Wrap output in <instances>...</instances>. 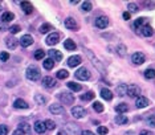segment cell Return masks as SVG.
<instances>
[{"label":"cell","mask_w":155,"mask_h":135,"mask_svg":"<svg viewBox=\"0 0 155 135\" xmlns=\"http://www.w3.org/2000/svg\"><path fill=\"white\" fill-rule=\"evenodd\" d=\"M84 52H85L86 57H87V58L90 60V61H92V64H93V65L97 68V69L100 70V72L105 73V69H103V66H102V62H101L100 60L97 58V57H96V55H94V53L92 52V50H90V49H86V48H84Z\"/></svg>","instance_id":"6da1fadb"},{"label":"cell","mask_w":155,"mask_h":135,"mask_svg":"<svg viewBox=\"0 0 155 135\" xmlns=\"http://www.w3.org/2000/svg\"><path fill=\"white\" fill-rule=\"evenodd\" d=\"M25 74H27V78L31 80V81H37L40 78V76H41L39 68H36V66H29L28 69H27Z\"/></svg>","instance_id":"7a4b0ae2"},{"label":"cell","mask_w":155,"mask_h":135,"mask_svg":"<svg viewBox=\"0 0 155 135\" xmlns=\"http://www.w3.org/2000/svg\"><path fill=\"white\" fill-rule=\"evenodd\" d=\"M76 78H78L81 81H87L90 78V72L86 69V68H81V69H78L76 72Z\"/></svg>","instance_id":"3957f363"},{"label":"cell","mask_w":155,"mask_h":135,"mask_svg":"<svg viewBox=\"0 0 155 135\" xmlns=\"http://www.w3.org/2000/svg\"><path fill=\"white\" fill-rule=\"evenodd\" d=\"M60 37H61V33H59V32H52V33H49V36L46 37V44L48 45H56L57 42L60 41Z\"/></svg>","instance_id":"277c9868"},{"label":"cell","mask_w":155,"mask_h":135,"mask_svg":"<svg viewBox=\"0 0 155 135\" xmlns=\"http://www.w3.org/2000/svg\"><path fill=\"white\" fill-rule=\"evenodd\" d=\"M72 115L76 118V119H80V118H84L86 115V110L81 106H74L72 109Z\"/></svg>","instance_id":"5b68a950"},{"label":"cell","mask_w":155,"mask_h":135,"mask_svg":"<svg viewBox=\"0 0 155 135\" xmlns=\"http://www.w3.org/2000/svg\"><path fill=\"white\" fill-rule=\"evenodd\" d=\"M144 60H146V57L142 52H135L133 56H131V61H133L135 65H142L144 62Z\"/></svg>","instance_id":"8992f818"},{"label":"cell","mask_w":155,"mask_h":135,"mask_svg":"<svg viewBox=\"0 0 155 135\" xmlns=\"http://www.w3.org/2000/svg\"><path fill=\"white\" fill-rule=\"evenodd\" d=\"M127 96H130L131 98H134V97H139V94H141V87L139 86H137V85H130V86H127Z\"/></svg>","instance_id":"52a82bcc"},{"label":"cell","mask_w":155,"mask_h":135,"mask_svg":"<svg viewBox=\"0 0 155 135\" xmlns=\"http://www.w3.org/2000/svg\"><path fill=\"white\" fill-rule=\"evenodd\" d=\"M49 111L55 115H61V114H65V109H64L62 105H50L49 106Z\"/></svg>","instance_id":"ba28073f"},{"label":"cell","mask_w":155,"mask_h":135,"mask_svg":"<svg viewBox=\"0 0 155 135\" xmlns=\"http://www.w3.org/2000/svg\"><path fill=\"white\" fill-rule=\"evenodd\" d=\"M96 25L97 28L100 29H105L107 25H109V19L106 17V16H100V17H97L96 20Z\"/></svg>","instance_id":"9c48e42d"},{"label":"cell","mask_w":155,"mask_h":135,"mask_svg":"<svg viewBox=\"0 0 155 135\" xmlns=\"http://www.w3.org/2000/svg\"><path fill=\"white\" fill-rule=\"evenodd\" d=\"M150 105V101L146 98V97H142L139 96L135 101V106L138 107V109H144V107H147Z\"/></svg>","instance_id":"30bf717a"},{"label":"cell","mask_w":155,"mask_h":135,"mask_svg":"<svg viewBox=\"0 0 155 135\" xmlns=\"http://www.w3.org/2000/svg\"><path fill=\"white\" fill-rule=\"evenodd\" d=\"M43 86L46 87V89H52V87L56 86V80L53 78V77H49V76L44 77L43 78Z\"/></svg>","instance_id":"8fae6325"},{"label":"cell","mask_w":155,"mask_h":135,"mask_svg":"<svg viewBox=\"0 0 155 135\" xmlns=\"http://www.w3.org/2000/svg\"><path fill=\"white\" fill-rule=\"evenodd\" d=\"M64 24H65V27L68 29H70V31H77V29H78V24H77V21L73 17H66Z\"/></svg>","instance_id":"7c38bea8"},{"label":"cell","mask_w":155,"mask_h":135,"mask_svg":"<svg viewBox=\"0 0 155 135\" xmlns=\"http://www.w3.org/2000/svg\"><path fill=\"white\" fill-rule=\"evenodd\" d=\"M33 44V37L31 35H24L20 39V45L23 46V48H27V46H31Z\"/></svg>","instance_id":"4fadbf2b"},{"label":"cell","mask_w":155,"mask_h":135,"mask_svg":"<svg viewBox=\"0 0 155 135\" xmlns=\"http://www.w3.org/2000/svg\"><path fill=\"white\" fill-rule=\"evenodd\" d=\"M59 98L66 105H72L73 102H74V97H73L72 94H69V93H61L59 96Z\"/></svg>","instance_id":"5bb4252c"},{"label":"cell","mask_w":155,"mask_h":135,"mask_svg":"<svg viewBox=\"0 0 155 135\" xmlns=\"http://www.w3.org/2000/svg\"><path fill=\"white\" fill-rule=\"evenodd\" d=\"M139 33L142 36H144V37H151L154 35V31H153V28H151L150 25H143L142 28H139Z\"/></svg>","instance_id":"9a60e30c"},{"label":"cell","mask_w":155,"mask_h":135,"mask_svg":"<svg viewBox=\"0 0 155 135\" xmlns=\"http://www.w3.org/2000/svg\"><path fill=\"white\" fill-rule=\"evenodd\" d=\"M81 64V57L80 56H72L68 58V65L70 68H76L77 65H80Z\"/></svg>","instance_id":"2e32d148"},{"label":"cell","mask_w":155,"mask_h":135,"mask_svg":"<svg viewBox=\"0 0 155 135\" xmlns=\"http://www.w3.org/2000/svg\"><path fill=\"white\" fill-rule=\"evenodd\" d=\"M49 56H50V58H52L53 61H61L62 60V55L56 49H50L49 50Z\"/></svg>","instance_id":"e0dca14e"},{"label":"cell","mask_w":155,"mask_h":135,"mask_svg":"<svg viewBox=\"0 0 155 135\" xmlns=\"http://www.w3.org/2000/svg\"><path fill=\"white\" fill-rule=\"evenodd\" d=\"M5 44H7V46H8L9 49H15L16 46H17V40H16L15 37L9 36V37H7L5 39Z\"/></svg>","instance_id":"ac0fdd59"},{"label":"cell","mask_w":155,"mask_h":135,"mask_svg":"<svg viewBox=\"0 0 155 135\" xmlns=\"http://www.w3.org/2000/svg\"><path fill=\"white\" fill-rule=\"evenodd\" d=\"M20 5H21L23 11H24L27 15H29V13L33 12V5L29 2H23V3H20Z\"/></svg>","instance_id":"d6986e66"},{"label":"cell","mask_w":155,"mask_h":135,"mask_svg":"<svg viewBox=\"0 0 155 135\" xmlns=\"http://www.w3.org/2000/svg\"><path fill=\"white\" fill-rule=\"evenodd\" d=\"M13 106H15L16 109H28L29 105L27 103L24 99H20V98H19V99H16L15 102H13Z\"/></svg>","instance_id":"ffe728a7"},{"label":"cell","mask_w":155,"mask_h":135,"mask_svg":"<svg viewBox=\"0 0 155 135\" xmlns=\"http://www.w3.org/2000/svg\"><path fill=\"white\" fill-rule=\"evenodd\" d=\"M13 19H15V15H13L12 12H4L2 15V21L4 23V24H7V23H9V21H12Z\"/></svg>","instance_id":"44dd1931"},{"label":"cell","mask_w":155,"mask_h":135,"mask_svg":"<svg viewBox=\"0 0 155 135\" xmlns=\"http://www.w3.org/2000/svg\"><path fill=\"white\" fill-rule=\"evenodd\" d=\"M45 130H46V127H45V124H44V122L37 121V122L35 123V131L37 134H44L45 133Z\"/></svg>","instance_id":"7402d4cb"},{"label":"cell","mask_w":155,"mask_h":135,"mask_svg":"<svg viewBox=\"0 0 155 135\" xmlns=\"http://www.w3.org/2000/svg\"><path fill=\"white\" fill-rule=\"evenodd\" d=\"M101 97L106 101H110L113 98V93L109 89H101Z\"/></svg>","instance_id":"603a6c76"},{"label":"cell","mask_w":155,"mask_h":135,"mask_svg":"<svg viewBox=\"0 0 155 135\" xmlns=\"http://www.w3.org/2000/svg\"><path fill=\"white\" fill-rule=\"evenodd\" d=\"M129 110V106H127V103H118L115 106V111L118 114H123L126 113V111Z\"/></svg>","instance_id":"cb8c5ba5"},{"label":"cell","mask_w":155,"mask_h":135,"mask_svg":"<svg viewBox=\"0 0 155 135\" xmlns=\"http://www.w3.org/2000/svg\"><path fill=\"white\" fill-rule=\"evenodd\" d=\"M64 46H65V49H68V50H76V48H77L76 42L70 39H68L65 42H64Z\"/></svg>","instance_id":"d4e9b609"},{"label":"cell","mask_w":155,"mask_h":135,"mask_svg":"<svg viewBox=\"0 0 155 135\" xmlns=\"http://www.w3.org/2000/svg\"><path fill=\"white\" fill-rule=\"evenodd\" d=\"M114 121H115V123H117V124H126L127 122H129L127 117H126V115H123V114H119V115H117Z\"/></svg>","instance_id":"484cf974"},{"label":"cell","mask_w":155,"mask_h":135,"mask_svg":"<svg viewBox=\"0 0 155 135\" xmlns=\"http://www.w3.org/2000/svg\"><path fill=\"white\" fill-rule=\"evenodd\" d=\"M56 77L59 80H65V78H68V77H69V73H68V70L61 69V70H59V72L56 73Z\"/></svg>","instance_id":"4316f807"},{"label":"cell","mask_w":155,"mask_h":135,"mask_svg":"<svg viewBox=\"0 0 155 135\" xmlns=\"http://www.w3.org/2000/svg\"><path fill=\"white\" fill-rule=\"evenodd\" d=\"M66 86H68L69 89L72 90V92H80V90H81V85H80V83L72 82V81H70V82H68V83H66Z\"/></svg>","instance_id":"83f0119b"},{"label":"cell","mask_w":155,"mask_h":135,"mask_svg":"<svg viewBox=\"0 0 155 135\" xmlns=\"http://www.w3.org/2000/svg\"><path fill=\"white\" fill-rule=\"evenodd\" d=\"M43 65L46 70H50V69H53V66H55V61H53L52 58H46V60H44Z\"/></svg>","instance_id":"f1b7e54d"},{"label":"cell","mask_w":155,"mask_h":135,"mask_svg":"<svg viewBox=\"0 0 155 135\" xmlns=\"http://www.w3.org/2000/svg\"><path fill=\"white\" fill-rule=\"evenodd\" d=\"M127 93V85H125V83H121V85H118L117 87V94L118 96H123V94Z\"/></svg>","instance_id":"f546056e"},{"label":"cell","mask_w":155,"mask_h":135,"mask_svg":"<svg viewBox=\"0 0 155 135\" xmlns=\"http://www.w3.org/2000/svg\"><path fill=\"white\" fill-rule=\"evenodd\" d=\"M52 29H53V27L50 25L49 23H45V24H43L41 27H40V29H39V31L41 32V33H48L49 31H52Z\"/></svg>","instance_id":"4dcf8cb0"},{"label":"cell","mask_w":155,"mask_h":135,"mask_svg":"<svg viewBox=\"0 0 155 135\" xmlns=\"http://www.w3.org/2000/svg\"><path fill=\"white\" fill-rule=\"evenodd\" d=\"M94 96H96V94H94L93 92H86L85 94H82V96H81V99H82V101H92L94 98Z\"/></svg>","instance_id":"1f68e13d"},{"label":"cell","mask_w":155,"mask_h":135,"mask_svg":"<svg viewBox=\"0 0 155 135\" xmlns=\"http://www.w3.org/2000/svg\"><path fill=\"white\" fill-rule=\"evenodd\" d=\"M35 101L39 105H45L46 103V98L43 96V94H36V96H35Z\"/></svg>","instance_id":"d6a6232c"},{"label":"cell","mask_w":155,"mask_h":135,"mask_svg":"<svg viewBox=\"0 0 155 135\" xmlns=\"http://www.w3.org/2000/svg\"><path fill=\"white\" fill-rule=\"evenodd\" d=\"M144 77H146L147 80L155 78V69H147V70H144Z\"/></svg>","instance_id":"836d02e7"},{"label":"cell","mask_w":155,"mask_h":135,"mask_svg":"<svg viewBox=\"0 0 155 135\" xmlns=\"http://www.w3.org/2000/svg\"><path fill=\"white\" fill-rule=\"evenodd\" d=\"M143 25H144V19L143 17H139L134 21V29H139V28H142Z\"/></svg>","instance_id":"e575fe53"},{"label":"cell","mask_w":155,"mask_h":135,"mask_svg":"<svg viewBox=\"0 0 155 135\" xmlns=\"http://www.w3.org/2000/svg\"><path fill=\"white\" fill-rule=\"evenodd\" d=\"M44 124H45L46 130H55L56 129V123L53 122L52 119H46L45 122H44Z\"/></svg>","instance_id":"d590c367"},{"label":"cell","mask_w":155,"mask_h":135,"mask_svg":"<svg viewBox=\"0 0 155 135\" xmlns=\"http://www.w3.org/2000/svg\"><path fill=\"white\" fill-rule=\"evenodd\" d=\"M81 9H82L84 12L92 11V3H90V2H84L82 4H81Z\"/></svg>","instance_id":"8d00e7d4"},{"label":"cell","mask_w":155,"mask_h":135,"mask_svg":"<svg viewBox=\"0 0 155 135\" xmlns=\"http://www.w3.org/2000/svg\"><path fill=\"white\" fill-rule=\"evenodd\" d=\"M126 50H127L126 46L121 44V45H118V48H117V53H118V55H119L121 57H125V56H126Z\"/></svg>","instance_id":"74e56055"},{"label":"cell","mask_w":155,"mask_h":135,"mask_svg":"<svg viewBox=\"0 0 155 135\" xmlns=\"http://www.w3.org/2000/svg\"><path fill=\"white\" fill-rule=\"evenodd\" d=\"M19 130H21L24 134H27V133H29V131H31V127H29L28 123H20L19 124Z\"/></svg>","instance_id":"f35d334b"},{"label":"cell","mask_w":155,"mask_h":135,"mask_svg":"<svg viewBox=\"0 0 155 135\" xmlns=\"http://www.w3.org/2000/svg\"><path fill=\"white\" fill-rule=\"evenodd\" d=\"M44 57H45V52H44L43 49H37L35 52V58L36 60H43Z\"/></svg>","instance_id":"ab89813d"},{"label":"cell","mask_w":155,"mask_h":135,"mask_svg":"<svg viewBox=\"0 0 155 135\" xmlns=\"http://www.w3.org/2000/svg\"><path fill=\"white\" fill-rule=\"evenodd\" d=\"M93 109L97 111V113H102L103 111V105L101 102H94L93 103Z\"/></svg>","instance_id":"60d3db41"},{"label":"cell","mask_w":155,"mask_h":135,"mask_svg":"<svg viewBox=\"0 0 155 135\" xmlns=\"http://www.w3.org/2000/svg\"><path fill=\"white\" fill-rule=\"evenodd\" d=\"M146 123L149 124V126H151V127H155V115H151V117L147 118Z\"/></svg>","instance_id":"b9f144b4"},{"label":"cell","mask_w":155,"mask_h":135,"mask_svg":"<svg viewBox=\"0 0 155 135\" xmlns=\"http://www.w3.org/2000/svg\"><path fill=\"white\" fill-rule=\"evenodd\" d=\"M127 8H129L130 12H137L138 11V5L135 4V3H129V4H127Z\"/></svg>","instance_id":"7bdbcfd3"},{"label":"cell","mask_w":155,"mask_h":135,"mask_svg":"<svg viewBox=\"0 0 155 135\" xmlns=\"http://www.w3.org/2000/svg\"><path fill=\"white\" fill-rule=\"evenodd\" d=\"M20 29H21V28H20L19 25H12V27H9L8 31L11 32L12 35H15V33H19V32H20Z\"/></svg>","instance_id":"ee69618b"},{"label":"cell","mask_w":155,"mask_h":135,"mask_svg":"<svg viewBox=\"0 0 155 135\" xmlns=\"http://www.w3.org/2000/svg\"><path fill=\"white\" fill-rule=\"evenodd\" d=\"M97 131H98V134H100V135H106L107 133H109V130H107L105 126H100Z\"/></svg>","instance_id":"f6af8a7d"},{"label":"cell","mask_w":155,"mask_h":135,"mask_svg":"<svg viewBox=\"0 0 155 135\" xmlns=\"http://www.w3.org/2000/svg\"><path fill=\"white\" fill-rule=\"evenodd\" d=\"M8 134V127L5 124H0V135H7Z\"/></svg>","instance_id":"bcb514c9"},{"label":"cell","mask_w":155,"mask_h":135,"mask_svg":"<svg viewBox=\"0 0 155 135\" xmlns=\"http://www.w3.org/2000/svg\"><path fill=\"white\" fill-rule=\"evenodd\" d=\"M8 58H9V55L7 52H2V53H0V60H2V61H7Z\"/></svg>","instance_id":"7dc6e473"},{"label":"cell","mask_w":155,"mask_h":135,"mask_svg":"<svg viewBox=\"0 0 155 135\" xmlns=\"http://www.w3.org/2000/svg\"><path fill=\"white\" fill-rule=\"evenodd\" d=\"M139 135H154V134L151 133V131H149V130H142L139 133Z\"/></svg>","instance_id":"c3c4849f"},{"label":"cell","mask_w":155,"mask_h":135,"mask_svg":"<svg viewBox=\"0 0 155 135\" xmlns=\"http://www.w3.org/2000/svg\"><path fill=\"white\" fill-rule=\"evenodd\" d=\"M12 135H25V134L23 133L21 130H19V129H17V130H15V131H13V134H12Z\"/></svg>","instance_id":"681fc988"},{"label":"cell","mask_w":155,"mask_h":135,"mask_svg":"<svg viewBox=\"0 0 155 135\" xmlns=\"http://www.w3.org/2000/svg\"><path fill=\"white\" fill-rule=\"evenodd\" d=\"M123 19L125 20H130V12H123Z\"/></svg>","instance_id":"f907efd6"},{"label":"cell","mask_w":155,"mask_h":135,"mask_svg":"<svg viewBox=\"0 0 155 135\" xmlns=\"http://www.w3.org/2000/svg\"><path fill=\"white\" fill-rule=\"evenodd\" d=\"M5 28H7L5 24L2 21V20H0V31H5Z\"/></svg>","instance_id":"816d5d0a"},{"label":"cell","mask_w":155,"mask_h":135,"mask_svg":"<svg viewBox=\"0 0 155 135\" xmlns=\"http://www.w3.org/2000/svg\"><path fill=\"white\" fill-rule=\"evenodd\" d=\"M82 135H96V134L92 133V131H89V130H85V131H82Z\"/></svg>","instance_id":"f5cc1de1"},{"label":"cell","mask_w":155,"mask_h":135,"mask_svg":"<svg viewBox=\"0 0 155 135\" xmlns=\"http://www.w3.org/2000/svg\"><path fill=\"white\" fill-rule=\"evenodd\" d=\"M125 135H134L133 131H127V133H125Z\"/></svg>","instance_id":"db71d44e"},{"label":"cell","mask_w":155,"mask_h":135,"mask_svg":"<svg viewBox=\"0 0 155 135\" xmlns=\"http://www.w3.org/2000/svg\"><path fill=\"white\" fill-rule=\"evenodd\" d=\"M57 135H66V133H65V131H59V134H57Z\"/></svg>","instance_id":"11a10c76"},{"label":"cell","mask_w":155,"mask_h":135,"mask_svg":"<svg viewBox=\"0 0 155 135\" xmlns=\"http://www.w3.org/2000/svg\"><path fill=\"white\" fill-rule=\"evenodd\" d=\"M0 11H2V4H0Z\"/></svg>","instance_id":"9f6ffc18"}]
</instances>
